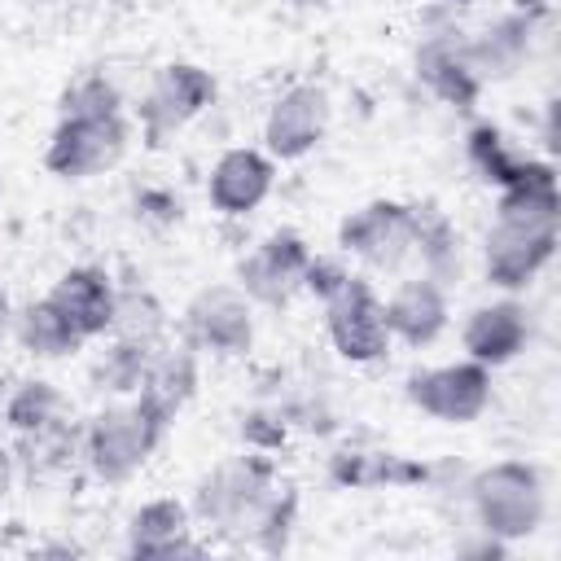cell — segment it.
<instances>
[{
  "label": "cell",
  "mask_w": 561,
  "mask_h": 561,
  "mask_svg": "<svg viewBox=\"0 0 561 561\" xmlns=\"http://www.w3.org/2000/svg\"><path fill=\"white\" fill-rule=\"evenodd\" d=\"M276 486V460L254 451V456H232L224 465H215L197 491H193V513L224 530V535H237V539H250L267 495Z\"/></svg>",
  "instance_id": "1"
},
{
  "label": "cell",
  "mask_w": 561,
  "mask_h": 561,
  "mask_svg": "<svg viewBox=\"0 0 561 561\" xmlns=\"http://www.w3.org/2000/svg\"><path fill=\"white\" fill-rule=\"evenodd\" d=\"M469 504L482 535L504 543L526 539L543 522V478L526 460H495L469 478Z\"/></svg>",
  "instance_id": "2"
},
{
  "label": "cell",
  "mask_w": 561,
  "mask_h": 561,
  "mask_svg": "<svg viewBox=\"0 0 561 561\" xmlns=\"http://www.w3.org/2000/svg\"><path fill=\"white\" fill-rule=\"evenodd\" d=\"M215 75L193 66V61H167L158 66L149 92L140 96L136 105V118H140V136L149 149H162L167 136H175L180 127H188L206 105H215Z\"/></svg>",
  "instance_id": "3"
},
{
  "label": "cell",
  "mask_w": 561,
  "mask_h": 561,
  "mask_svg": "<svg viewBox=\"0 0 561 561\" xmlns=\"http://www.w3.org/2000/svg\"><path fill=\"white\" fill-rule=\"evenodd\" d=\"M158 443H162V434L140 416L136 403H114V408H101L83 425L79 456L88 460V469L101 482H127L131 473H140V465L153 456Z\"/></svg>",
  "instance_id": "4"
},
{
  "label": "cell",
  "mask_w": 561,
  "mask_h": 561,
  "mask_svg": "<svg viewBox=\"0 0 561 561\" xmlns=\"http://www.w3.org/2000/svg\"><path fill=\"white\" fill-rule=\"evenodd\" d=\"M403 394L412 408L443 425H469L491 408V368L478 359L460 364H438V368H416L403 381Z\"/></svg>",
  "instance_id": "5"
},
{
  "label": "cell",
  "mask_w": 561,
  "mask_h": 561,
  "mask_svg": "<svg viewBox=\"0 0 561 561\" xmlns=\"http://www.w3.org/2000/svg\"><path fill=\"white\" fill-rule=\"evenodd\" d=\"M337 245L346 254L364 259L368 267L394 272L403 259H412V245H416V210L408 202L377 197V202L351 210L337 224Z\"/></svg>",
  "instance_id": "6"
},
{
  "label": "cell",
  "mask_w": 561,
  "mask_h": 561,
  "mask_svg": "<svg viewBox=\"0 0 561 561\" xmlns=\"http://www.w3.org/2000/svg\"><path fill=\"white\" fill-rule=\"evenodd\" d=\"M324 329H329L333 351L351 364H377V359H386V351L394 342L386 329V307L364 276H351L324 302Z\"/></svg>",
  "instance_id": "7"
},
{
  "label": "cell",
  "mask_w": 561,
  "mask_h": 561,
  "mask_svg": "<svg viewBox=\"0 0 561 561\" xmlns=\"http://www.w3.org/2000/svg\"><path fill=\"white\" fill-rule=\"evenodd\" d=\"M127 153V123L123 114L105 118H61L48 136L44 167L61 180H88L110 171Z\"/></svg>",
  "instance_id": "8"
},
{
  "label": "cell",
  "mask_w": 561,
  "mask_h": 561,
  "mask_svg": "<svg viewBox=\"0 0 561 561\" xmlns=\"http://www.w3.org/2000/svg\"><path fill=\"white\" fill-rule=\"evenodd\" d=\"M184 342L210 355H245L254 342V302L237 285H206L184 307Z\"/></svg>",
  "instance_id": "9"
},
{
  "label": "cell",
  "mask_w": 561,
  "mask_h": 561,
  "mask_svg": "<svg viewBox=\"0 0 561 561\" xmlns=\"http://www.w3.org/2000/svg\"><path fill=\"white\" fill-rule=\"evenodd\" d=\"M311 263V245L302 241V232L294 228H276L272 237H263L241 263H237V289L250 302L263 307H285L294 298V289H302V272Z\"/></svg>",
  "instance_id": "10"
},
{
  "label": "cell",
  "mask_w": 561,
  "mask_h": 561,
  "mask_svg": "<svg viewBox=\"0 0 561 561\" xmlns=\"http://www.w3.org/2000/svg\"><path fill=\"white\" fill-rule=\"evenodd\" d=\"M324 131H329V92L320 83H294L272 101L263 123V145L272 158L294 162L307 158L324 140Z\"/></svg>",
  "instance_id": "11"
},
{
  "label": "cell",
  "mask_w": 561,
  "mask_h": 561,
  "mask_svg": "<svg viewBox=\"0 0 561 561\" xmlns=\"http://www.w3.org/2000/svg\"><path fill=\"white\" fill-rule=\"evenodd\" d=\"M557 254V224L495 219L486 232V280L500 289H522Z\"/></svg>",
  "instance_id": "12"
},
{
  "label": "cell",
  "mask_w": 561,
  "mask_h": 561,
  "mask_svg": "<svg viewBox=\"0 0 561 561\" xmlns=\"http://www.w3.org/2000/svg\"><path fill=\"white\" fill-rule=\"evenodd\" d=\"M197 394V351L188 346V342H180V346H158L153 351V359H149V368H145V377H140V386H136V408H140V416L158 430V434H167L171 430V421L184 412V403Z\"/></svg>",
  "instance_id": "13"
},
{
  "label": "cell",
  "mask_w": 561,
  "mask_h": 561,
  "mask_svg": "<svg viewBox=\"0 0 561 561\" xmlns=\"http://www.w3.org/2000/svg\"><path fill=\"white\" fill-rule=\"evenodd\" d=\"M114 294L118 285L110 280L105 267L96 263H79V267H66L53 289H48V302L79 329V337H105L110 333V320H114Z\"/></svg>",
  "instance_id": "14"
},
{
  "label": "cell",
  "mask_w": 561,
  "mask_h": 561,
  "mask_svg": "<svg viewBox=\"0 0 561 561\" xmlns=\"http://www.w3.org/2000/svg\"><path fill=\"white\" fill-rule=\"evenodd\" d=\"M272 180H276V167L267 153L259 149H228L219 153V162L210 167V180H206V197L219 215H250L267 202L272 193Z\"/></svg>",
  "instance_id": "15"
},
{
  "label": "cell",
  "mask_w": 561,
  "mask_h": 561,
  "mask_svg": "<svg viewBox=\"0 0 561 561\" xmlns=\"http://www.w3.org/2000/svg\"><path fill=\"white\" fill-rule=\"evenodd\" d=\"M127 552L136 561H171V557H197L202 548L193 543L188 526V504L175 495H158L140 504L127 522Z\"/></svg>",
  "instance_id": "16"
},
{
  "label": "cell",
  "mask_w": 561,
  "mask_h": 561,
  "mask_svg": "<svg viewBox=\"0 0 561 561\" xmlns=\"http://www.w3.org/2000/svg\"><path fill=\"white\" fill-rule=\"evenodd\" d=\"M416 79L451 110H473V101L482 96V79L465 57V39L451 31L425 35L416 44Z\"/></svg>",
  "instance_id": "17"
},
{
  "label": "cell",
  "mask_w": 561,
  "mask_h": 561,
  "mask_svg": "<svg viewBox=\"0 0 561 561\" xmlns=\"http://www.w3.org/2000/svg\"><path fill=\"white\" fill-rule=\"evenodd\" d=\"M526 342H530V311L513 298L469 311V320L460 329V346L469 351V359H478L486 368L517 359L526 351Z\"/></svg>",
  "instance_id": "18"
},
{
  "label": "cell",
  "mask_w": 561,
  "mask_h": 561,
  "mask_svg": "<svg viewBox=\"0 0 561 561\" xmlns=\"http://www.w3.org/2000/svg\"><path fill=\"white\" fill-rule=\"evenodd\" d=\"M434 478V465L425 460H408L399 451H381V447H337L329 456V482L346 486V491H377V486H421Z\"/></svg>",
  "instance_id": "19"
},
{
  "label": "cell",
  "mask_w": 561,
  "mask_h": 561,
  "mask_svg": "<svg viewBox=\"0 0 561 561\" xmlns=\"http://www.w3.org/2000/svg\"><path fill=\"white\" fill-rule=\"evenodd\" d=\"M386 307V329L390 337L408 342V346H430L443 329H447V294L438 280L430 276H416V280H403Z\"/></svg>",
  "instance_id": "20"
},
{
  "label": "cell",
  "mask_w": 561,
  "mask_h": 561,
  "mask_svg": "<svg viewBox=\"0 0 561 561\" xmlns=\"http://www.w3.org/2000/svg\"><path fill=\"white\" fill-rule=\"evenodd\" d=\"M539 18L543 13H535V9H513L495 26H486L482 35L465 39V57H469V66L478 70L482 83L486 79H508L522 66V57L530 48V31H535Z\"/></svg>",
  "instance_id": "21"
},
{
  "label": "cell",
  "mask_w": 561,
  "mask_h": 561,
  "mask_svg": "<svg viewBox=\"0 0 561 561\" xmlns=\"http://www.w3.org/2000/svg\"><path fill=\"white\" fill-rule=\"evenodd\" d=\"M495 219H522V224H561V188H557V167L526 158L522 175L500 188Z\"/></svg>",
  "instance_id": "22"
},
{
  "label": "cell",
  "mask_w": 561,
  "mask_h": 561,
  "mask_svg": "<svg viewBox=\"0 0 561 561\" xmlns=\"http://www.w3.org/2000/svg\"><path fill=\"white\" fill-rule=\"evenodd\" d=\"M13 337L35 359H66V355H75L83 346L79 329L48 298H35L22 311H13Z\"/></svg>",
  "instance_id": "23"
},
{
  "label": "cell",
  "mask_w": 561,
  "mask_h": 561,
  "mask_svg": "<svg viewBox=\"0 0 561 561\" xmlns=\"http://www.w3.org/2000/svg\"><path fill=\"white\" fill-rule=\"evenodd\" d=\"M83 447V430L70 425L66 416L39 425V430H22L13 443V465H22L31 478H48L57 469H66Z\"/></svg>",
  "instance_id": "24"
},
{
  "label": "cell",
  "mask_w": 561,
  "mask_h": 561,
  "mask_svg": "<svg viewBox=\"0 0 561 561\" xmlns=\"http://www.w3.org/2000/svg\"><path fill=\"white\" fill-rule=\"evenodd\" d=\"M162 329H167V311L158 302V294L149 285H118L114 294V320H110V333L123 337V342H140V346H158L162 342Z\"/></svg>",
  "instance_id": "25"
},
{
  "label": "cell",
  "mask_w": 561,
  "mask_h": 561,
  "mask_svg": "<svg viewBox=\"0 0 561 561\" xmlns=\"http://www.w3.org/2000/svg\"><path fill=\"white\" fill-rule=\"evenodd\" d=\"M412 210H416V245H412V254L425 263V276L443 285L451 272H460V237H456L451 219L434 202L412 206Z\"/></svg>",
  "instance_id": "26"
},
{
  "label": "cell",
  "mask_w": 561,
  "mask_h": 561,
  "mask_svg": "<svg viewBox=\"0 0 561 561\" xmlns=\"http://www.w3.org/2000/svg\"><path fill=\"white\" fill-rule=\"evenodd\" d=\"M465 158H469V167H473L486 184L504 188V184H513V180L522 175V167H526L530 153H522L495 123H478V127L465 136Z\"/></svg>",
  "instance_id": "27"
},
{
  "label": "cell",
  "mask_w": 561,
  "mask_h": 561,
  "mask_svg": "<svg viewBox=\"0 0 561 561\" xmlns=\"http://www.w3.org/2000/svg\"><path fill=\"white\" fill-rule=\"evenodd\" d=\"M0 408H4V421H9L13 434H22V430H39V425L66 416V399H61V390H57L53 381H44V377H31V381L13 386V390L4 394Z\"/></svg>",
  "instance_id": "28"
},
{
  "label": "cell",
  "mask_w": 561,
  "mask_h": 561,
  "mask_svg": "<svg viewBox=\"0 0 561 561\" xmlns=\"http://www.w3.org/2000/svg\"><path fill=\"white\" fill-rule=\"evenodd\" d=\"M153 351H158V346H140V342L114 337L110 351L92 364V386H96V390H110V394H136V386H140V377H145Z\"/></svg>",
  "instance_id": "29"
},
{
  "label": "cell",
  "mask_w": 561,
  "mask_h": 561,
  "mask_svg": "<svg viewBox=\"0 0 561 561\" xmlns=\"http://www.w3.org/2000/svg\"><path fill=\"white\" fill-rule=\"evenodd\" d=\"M61 118H105V114H123V96L114 88V79H105V70H83L66 83L61 92Z\"/></svg>",
  "instance_id": "30"
},
{
  "label": "cell",
  "mask_w": 561,
  "mask_h": 561,
  "mask_svg": "<svg viewBox=\"0 0 561 561\" xmlns=\"http://www.w3.org/2000/svg\"><path fill=\"white\" fill-rule=\"evenodd\" d=\"M294 517H298V486H272V495H267V504H263L250 539L259 548H267V552H285L289 530H294Z\"/></svg>",
  "instance_id": "31"
},
{
  "label": "cell",
  "mask_w": 561,
  "mask_h": 561,
  "mask_svg": "<svg viewBox=\"0 0 561 561\" xmlns=\"http://www.w3.org/2000/svg\"><path fill=\"white\" fill-rule=\"evenodd\" d=\"M285 430H289L285 412L254 408V412L241 416V438H245V447H254V451H276V447L285 443Z\"/></svg>",
  "instance_id": "32"
},
{
  "label": "cell",
  "mask_w": 561,
  "mask_h": 561,
  "mask_svg": "<svg viewBox=\"0 0 561 561\" xmlns=\"http://www.w3.org/2000/svg\"><path fill=\"white\" fill-rule=\"evenodd\" d=\"M346 280H351V267L342 259H333V254H311V263L302 272V289L316 294L320 302H329Z\"/></svg>",
  "instance_id": "33"
},
{
  "label": "cell",
  "mask_w": 561,
  "mask_h": 561,
  "mask_svg": "<svg viewBox=\"0 0 561 561\" xmlns=\"http://www.w3.org/2000/svg\"><path fill=\"white\" fill-rule=\"evenodd\" d=\"M13 469H18V465H13V451L0 443V500H4L9 486H13Z\"/></svg>",
  "instance_id": "34"
},
{
  "label": "cell",
  "mask_w": 561,
  "mask_h": 561,
  "mask_svg": "<svg viewBox=\"0 0 561 561\" xmlns=\"http://www.w3.org/2000/svg\"><path fill=\"white\" fill-rule=\"evenodd\" d=\"M13 324V302H9V294H4V285H0V333Z\"/></svg>",
  "instance_id": "35"
},
{
  "label": "cell",
  "mask_w": 561,
  "mask_h": 561,
  "mask_svg": "<svg viewBox=\"0 0 561 561\" xmlns=\"http://www.w3.org/2000/svg\"><path fill=\"white\" fill-rule=\"evenodd\" d=\"M438 4H447V9H460V4H478V0H438Z\"/></svg>",
  "instance_id": "36"
},
{
  "label": "cell",
  "mask_w": 561,
  "mask_h": 561,
  "mask_svg": "<svg viewBox=\"0 0 561 561\" xmlns=\"http://www.w3.org/2000/svg\"><path fill=\"white\" fill-rule=\"evenodd\" d=\"M4 394H9V386H4V373H0V403H4Z\"/></svg>",
  "instance_id": "37"
},
{
  "label": "cell",
  "mask_w": 561,
  "mask_h": 561,
  "mask_svg": "<svg viewBox=\"0 0 561 561\" xmlns=\"http://www.w3.org/2000/svg\"><path fill=\"white\" fill-rule=\"evenodd\" d=\"M22 4H39V0H22Z\"/></svg>",
  "instance_id": "38"
}]
</instances>
